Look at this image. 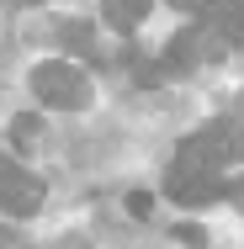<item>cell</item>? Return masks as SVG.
Wrapping results in <instances>:
<instances>
[{
  "label": "cell",
  "mask_w": 244,
  "mask_h": 249,
  "mask_svg": "<svg viewBox=\"0 0 244 249\" xmlns=\"http://www.w3.org/2000/svg\"><path fill=\"white\" fill-rule=\"evenodd\" d=\"M32 90H38V101H48L53 111H80V106H91V80H85L75 64H38V69H32Z\"/></svg>",
  "instance_id": "1"
},
{
  "label": "cell",
  "mask_w": 244,
  "mask_h": 249,
  "mask_svg": "<svg viewBox=\"0 0 244 249\" xmlns=\"http://www.w3.org/2000/svg\"><path fill=\"white\" fill-rule=\"evenodd\" d=\"M165 191L181 201V207H207V201L223 196L228 186H223V175H218V170H175V164H170Z\"/></svg>",
  "instance_id": "2"
},
{
  "label": "cell",
  "mask_w": 244,
  "mask_h": 249,
  "mask_svg": "<svg viewBox=\"0 0 244 249\" xmlns=\"http://www.w3.org/2000/svg\"><path fill=\"white\" fill-rule=\"evenodd\" d=\"M38 201H43V186H38L27 170L5 164V175H0V207L16 212V217H27V212H38Z\"/></svg>",
  "instance_id": "3"
},
{
  "label": "cell",
  "mask_w": 244,
  "mask_h": 249,
  "mask_svg": "<svg viewBox=\"0 0 244 249\" xmlns=\"http://www.w3.org/2000/svg\"><path fill=\"white\" fill-rule=\"evenodd\" d=\"M149 5H154V0H101V11H106V21H112L117 32H133V27H144Z\"/></svg>",
  "instance_id": "4"
},
{
  "label": "cell",
  "mask_w": 244,
  "mask_h": 249,
  "mask_svg": "<svg viewBox=\"0 0 244 249\" xmlns=\"http://www.w3.org/2000/svg\"><path fill=\"white\" fill-rule=\"evenodd\" d=\"M175 5H186V11H191V16H202V21H223L239 0H175Z\"/></svg>",
  "instance_id": "5"
},
{
  "label": "cell",
  "mask_w": 244,
  "mask_h": 249,
  "mask_svg": "<svg viewBox=\"0 0 244 249\" xmlns=\"http://www.w3.org/2000/svg\"><path fill=\"white\" fill-rule=\"evenodd\" d=\"M58 32L69 37V48H75V53H91V43H96V32H91L85 21H58Z\"/></svg>",
  "instance_id": "6"
},
{
  "label": "cell",
  "mask_w": 244,
  "mask_h": 249,
  "mask_svg": "<svg viewBox=\"0 0 244 249\" xmlns=\"http://www.w3.org/2000/svg\"><path fill=\"white\" fill-rule=\"evenodd\" d=\"M11 127H16V143H21V149H27V143H38V117H16Z\"/></svg>",
  "instance_id": "7"
},
{
  "label": "cell",
  "mask_w": 244,
  "mask_h": 249,
  "mask_svg": "<svg viewBox=\"0 0 244 249\" xmlns=\"http://www.w3.org/2000/svg\"><path fill=\"white\" fill-rule=\"evenodd\" d=\"M128 212H133V217H149V196H144V191L128 196Z\"/></svg>",
  "instance_id": "8"
},
{
  "label": "cell",
  "mask_w": 244,
  "mask_h": 249,
  "mask_svg": "<svg viewBox=\"0 0 244 249\" xmlns=\"http://www.w3.org/2000/svg\"><path fill=\"white\" fill-rule=\"evenodd\" d=\"M0 5H11V11H27V5H43V0H0Z\"/></svg>",
  "instance_id": "9"
},
{
  "label": "cell",
  "mask_w": 244,
  "mask_h": 249,
  "mask_svg": "<svg viewBox=\"0 0 244 249\" xmlns=\"http://www.w3.org/2000/svg\"><path fill=\"white\" fill-rule=\"evenodd\" d=\"M5 164H11V159H5V154H0V175H5Z\"/></svg>",
  "instance_id": "10"
}]
</instances>
